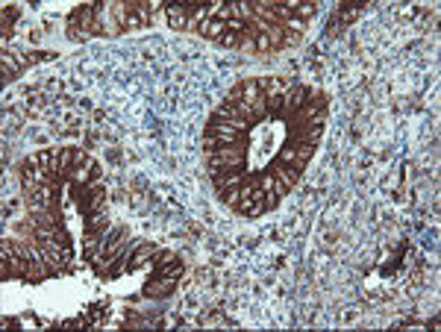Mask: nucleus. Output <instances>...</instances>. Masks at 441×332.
Here are the masks:
<instances>
[{
  "label": "nucleus",
  "instance_id": "11",
  "mask_svg": "<svg viewBox=\"0 0 441 332\" xmlns=\"http://www.w3.org/2000/svg\"><path fill=\"white\" fill-rule=\"evenodd\" d=\"M365 9V4H362V0H347V4H338V9H335V15H333V30L330 32H341V30H345L347 24H353L356 18H359V12H362Z\"/></svg>",
  "mask_w": 441,
  "mask_h": 332
},
{
  "label": "nucleus",
  "instance_id": "24",
  "mask_svg": "<svg viewBox=\"0 0 441 332\" xmlns=\"http://www.w3.org/2000/svg\"><path fill=\"white\" fill-rule=\"evenodd\" d=\"M315 147L318 144H312V141H303V144H294V156H298V162H303V165H309V159L315 156Z\"/></svg>",
  "mask_w": 441,
  "mask_h": 332
},
{
  "label": "nucleus",
  "instance_id": "4",
  "mask_svg": "<svg viewBox=\"0 0 441 332\" xmlns=\"http://www.w3.org/2000/svg\"><path fill=\"white\" fill-rule=\"evenodd\" d=\"M206 168L209 174L244 168V144H224L215 153H206Z\"/></svg>",
  "mask_w": 441,
  "mask_h": 332
},
{
  "label": "nucleus",
  "instance_id": "16",
  "mask_svg": "<svg viewBox=\"0 0 441 332\" xmlns=\"http://www.w3.org/2000/svg\"><path fill=\"white\" fill-rule=\"evenodd\" d=\"M97 177H101V165H97L94 159H89L86 165H77V168H71L68 182H79V186H89V182H97Z\"/></svg>",
  "mask_w": 441,
  "mask_h": 332
},
{
  "label": "nucleus",
  "instance_id": "17",
  "mask_svg": "<svg viewBox=\"0 0 441 332\" xmlns=\"http://www.w3.org/2000/svg\"><path fill=\"white\" fill-rule=\"evenodd\" d=\"M165 15H168V24L174 30H188V12L183 9V4L179 0H174V4L165 6Z\"/></svg>",
  "mask_w": 441,
  "mask_h": 332
},
{
  "label": "nucleus",
  "instance_id": "20",
  "mask_svg": "<svg viewBox=\"0 0 441 332\" xmlns=\"http://www.w3.org/2000/svg\"><path fill=\"white\" fill-rule=\"evenodd\" d=\"M259 86H262V94H286L291 89V82L286 77H265L259 79Z\"/></svg>",
  "mask_w": 441,
  "mask_h": 332
},
{
  "label": "nucleus",
  "instance_id": "23",
  "mask_svg": "<svg viewBox=\"0 0 441 332\" xmlns=\"http://www.w3.org/2000/svg\"><path fill=\"white\" fill-rule=\"evenodd\" d=\"M244 36H253V32H236V30H226L224 36L218 39V44H221V47H241Z\"/></svg>",
  "mask_w": 441,
  "mask_h": 332
},
{
  "label": "nucleus",
  "instance_id": "15",
  "mask_svg": "<svg viewBox=\"0 0 441 332\" xmlns=\"http://www.w3.org/2000/svg\"><path fill=\"white\" fill-rule=\"evenodd\" d=\"M244 168H236V171H221V174H212V186H215V191H230V189H238L244 182Z\"/></svg>",
  "mask_w": 441,
  "mask_h": 332
},
{
  "label": "nucleus",
  "instance_id": "19",
  "mask_svg": "<svg viewBox=\"0 0 441 332\" xmlns=\"http://www.w3.org/2000/svg\"><path fill=\"white\" fill-rule=\"evenodd\" d=\"M112 229V221L106 218L103 212H89L86 215V232H97V236H106Z\"/></svg>",
  "mask_w": 441,
  "mask_h": 332
},
{
  "label": "nucleus",
  "instance_id": "22",
  "mask_svg": "<svg viewBox=\"0 0 441 332\" xmlns=\"http://www.w3.org/2000/svg\"><path fill=\"white\" fill-rule=\"evenodd\" d=\"M147 27V21L133 9V4H124V18H121V30H141Z\"/></svg>",
  "mask_w": 441,
  "mask_h": 332
},
{
  "label": "nucleus",
  "instance_id": "26",
  "mask_svg": "<svg viewBox=\"0 0 441 332\" xmlns=\"http://www.w3.org/2000/svg\"><path fill=\"white\" fill-rule=\"evenodd\" d=\"M238 51H244V53H256V42H253V36H244V42H241Z\"/></svg>",
  "mask_w": 441,
  "mask_h": 332
},
{
  "label": "nucleus",
  "instance_id": "13",
  "mask_svg": "<svg viewBox=\"0 0 441 332\" xmlns=\"http://www.w3.org/2000/svg\"><path fill=\"white\" fill-rule=\"evenodd\" d=\"M177 282L179 279H174V276H151V282L141 288V294L144 297H153V300H162V297H171L174 294Z\"/></svg>",
  "mask_w": 441,
  "mask_h": 332
},
{
  "label": "nucleus",
  "instance_id": "10",
  "mask_svg": "<svg viewBox=\"0 0 441 332\" xmlns=\"http://www.w3.org/2000/svg\"><path fill=\"white\" fill-rule=\"evenodd\" d=\"M183 271H186V264L179 262V256H174L171 250H159L153 256V276H174V279H179V276H183Z\"/></svg>",
  "mask_w": 441,
  "mask_h": 332
},
{
  "label": "nucleus",
  "instance_id": "7",
  "mask_svg": "<svg viewBox=\"0 0 441 332\" xmlns=\"http://www.w3.org/2000/svg\"><path fill=\"white\" fill-rule=\"evenodd\" d=\"M303 168H306L303 162H291V165H288V162H283V159H274V162L268 165V171H271L276 179H280L288 191H291L294 186H298V179H300Z\"/></svg>",
  "mask_w": 441,
  "mask_h": 332
},
{
  "label": "nucleus",
  "instance_id": "18",
  "mask_svg": "<svg viewBox=\"0 0 441 332\" xmlns=\"http://www.w3.org/2000/svg\"><path fill=\"white\" fill-rule=\"evenodd\" d=\"M198 32H200V36L203 39H212V42H218L221 36H224V32H226V24L221 21V18H215V15H209V18L198 27Z\"/></svg>",
  "mask_w": 441,
  "mask_h": 332
},
{
  "label": "nucleus",
  "instance_id": "8",
  "mask_svg": "<svg viewBox=\"0 0 441 332\" xmlns=\"http://www.w3.org/2000/svg\"><path fill=\"white\" fill-rule=\"evenodd\" d=\"M27 274V259H21L18 253L9 247V241H4V259H0V276L4 279H24Z\"/></svg>",
  "mask_w": 441,
  "mask_h": 332
},
{
  "label": "nucleus",
  "instance_id": "2",
  "mask_svg": "<svg viewBox=\"0 0 441 332\" xmlns=\"http://www.w3.org/2000/svg\"><path fill=\"white\" fill-rule=\"evenodd\" d=\"M233 209L238 215H244V218H259V215L265 212V194H262V189H259V171L244 174L241 197H238V203Z\"/></svg>",
  "mask_w": 441,
  "mask_h": 332
},
{
  "label": "nucleus",
  "instance_id": "6",
  "mask_svg": "<svg viewBox=\"0 0 441 332\" xmlns=\"http://www.w3.org/2000/svg\"><path fill=\"white\" fill-rule=\"evenodd\" d=\"M259 189H262V194H265V209H276L283 197L288 194V189L271 171H259Z\"/></svg>",
  "mask_w": 441,
  "mask_h": 332
},
{
  "label": "nucleus",
  "instance_id": "1",
  "mask_svg": "<svg viewBox=\"0 0 441 332\" xmlns=\"http://www.w3.org/2000/svg\"><path fill=\"white\" fill-rule=\"evenodd\" d=\"M127 244H129V232H127V226H112L106 236H103V244H101V250H97V256L91 259V268H94V274H109V268L115 264L121 256H124V250H127Z\"/></svg>",
  "mask_w": 441,
  "mask_h": 332
},
{
  "label": "nucleus",
  "instance_id": "12",
  "mask_svg": "<svg viewBox=\"0 0 441 332\" xmlns=\"http://www.w3.org/2000/svg\"><path fill=\"white\" fill-rule=\"evenodd\" d=\"M32 162H36L39 168L47 174V179H51L56 189L65 182V179H62V174H59V151H39L36 156H32Z\"/></svg>",
  "mask_w": 441,
  "mask_h": 332
},
{
  "label": "nucleus",
  "instance_id": "14",
  "mask_svg": "<svg viewBox=\"0 0 441 332\" xmlns=\"http://www.w3.org/2000/svg\"><path fill=\"white\" fill-rule=\"evenodd\" d=\"M21 186H24V191L27 189H36V186H53L51 179H47V174L39 168L32 159H27L24 165H21Z\"/></svg>",
  "mask_w": 441,
  "mask_h": 332
},
{
  "label": "nucleus",
  "instance_id": "21",
  "mask_svg": "<svg viewBox=\"0 0 441 332\" xmlns=\"http://www.w3.org/2000/svg\"><path fill=\"white\" fill-rule=\"evenodd\" d=\"M315 12H318V4L315 0H294V9H291V15L298 21H309V18H315Z\"/></svg>",
  "mask_w": 441,
  "mask_h": 332
},
{
  "label": "nucleus",
  "instance_id": "5",
  "mask_svg": "<svg viewBox=\"0 0 441 332\" xmlns=\"http://www.w3.org/2000/svg\"><path fill=\"white\" fill-rule=\"evenodd\" d=\"M312 89L306 86H291L286 94H283V112H280V121H288L291 115H298L309 101H312Z\"/></svg>",
  "mask_w": 441,
  "mask_h": 332
},
{
  "label": "nucleus",
  "instance_id": "3",
  "mask_svg": "<svg viewBox=\"0 0 441 332\" xmlns=\"http://www.w3.org/2000/svg\"><path fill=\"white\" fill-rule=\"evenodd\" d=\"M94 21H97V4H83L71 9L68 15V39L71 42H89L94 36Z\"/></svg>",
  "mask_w": 441,
  "mask_h": 332
},
{
  "label": "nucleus",
  "instance_id": "25",
  "mask_svg": "<svg viewBox=\"0 0 441 332\" xmlns=\"http://www.w3.org/2000/svg\"><path fill=\"white\" fill-rule=\"evenodd\" d=\"M18 18V9H4V36L12 32V21Z\"/></svg>",
  "mask_w": 441,
  "mask_h": 332
},
{
  "label": "nucleus",
  "instance_id": "9",
  "mask_svg": "<svg viewBox=\"0 0 441 332\" xmlns=\"http://www.w3.org/2000/svg\"><path fill=\"white\" fill-rule=\"evenodd\" d=\"M206 136L218 139V144H221V147H224V144H244V132L233 129L226 121H218L215 115H212L209 124H206Z\"/></svg>",
  "mask_w": 441,
  "mask_h": 332
}]
</instances>
